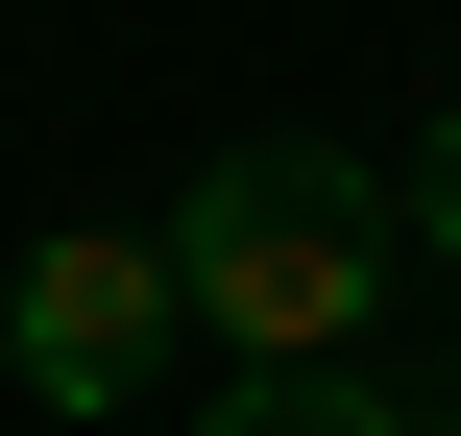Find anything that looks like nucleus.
Instances as JSON below:
<instances>
[{"label":"nucleus","mask_w":461,"mask_h":436,"mask_svg":"<svg viewBox=\"0 0 461 436\" xmlns=\"http://www.w3.org/2000/svg\"><path fill=\"white\" fill-rule=\"evenodd\" d=\"M389 194H413V267H461V97H438V146H413Z\"/></svg>","instance_id":"obj_4"},{"label":"nucleus","mask_w":461,"mask_h":436,"mask_svg":"<svg viewBox=\"0 0 461 436\" xmlns=\"http://www.w3.org/2000/svg\"><path fill=\"white\" fill-rule=\"evenodd\" d=\"M170 340H194V291H170V243H122V218H49V243L0 267V364L49 388V436L146 413V388H170Z\"/></svg>","instance_id":"obj_2"},{"label":"nucleus","mask_w":461,"mask_h":436,"mask_svg":"<svg viewBox=\"0 0 461 436\" xmlns=\"http://www.w3.org/2000/svg\"><path fill=\"white\" fill-rule=\"evenodd\" d=\"M146 243H170V291H194L219 364H365V316H389V267H413V194H389L365 146L267 121V146H219Z\"/></svg>","instance_id":"obj_1"},{"label":"nucleus","mask_w":461,"mask_h":436,"mask_svg":"<svg viewBox=\"0 0 461 436\" xmlns=\"http://www.w3.org/2000/svg\"><path fill=\"white\" fill-rule=\"evenodd\" d=\"M194 436H413V413H389V388H340V364H243Z\"/></svg>","instance_id":"obj_3"},{"label":"nucleus","mask_w":461,"mask_h":436,"mask_svg":"<svg viewBox=\"0 0 461 436\" xmlns=\"http://www.w3.org/2000/svg\"><path fill=\"white\" fill-rule=\"evenodd\" d=\"M413 436H461V388H438V413H413Z\"/></svg>","instance_id":"obj_5"}]
</instances>
